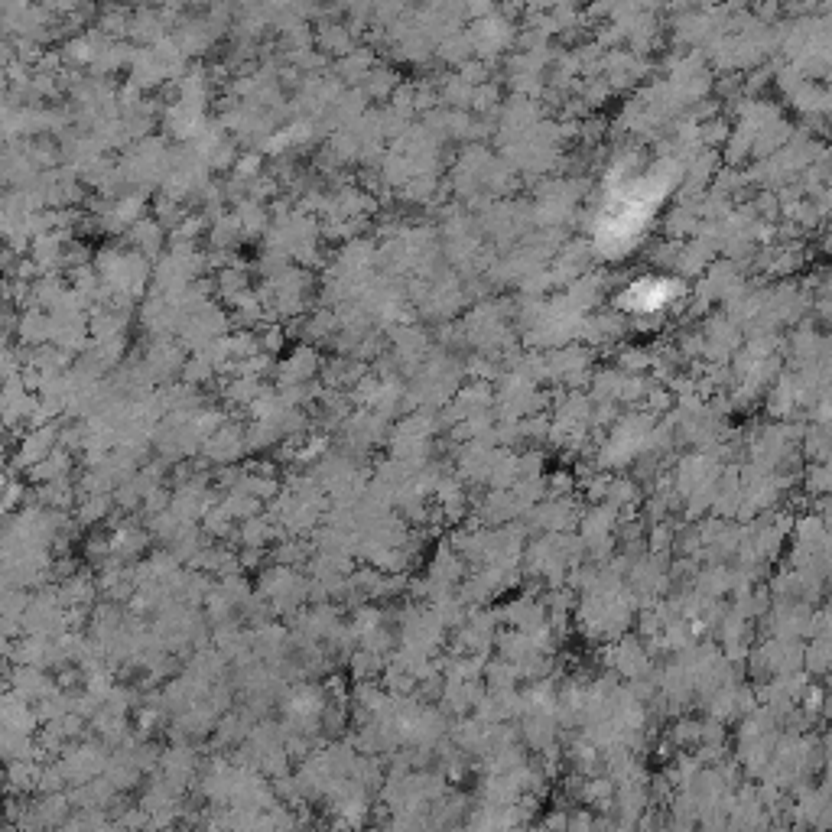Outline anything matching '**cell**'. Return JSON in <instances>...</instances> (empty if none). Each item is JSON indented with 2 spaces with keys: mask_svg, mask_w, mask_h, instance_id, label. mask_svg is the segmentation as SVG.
Listing matches in <instances>:
<instances>
[{
  "mask_svg": "<svg viewBox=\"0 0 832 832\" xmlns=\"http://www.w3.org/2000/svg\"><path fill=\"white\" fill-rule=\"evenodd\" d=\"M670 280H660V277H644V280H634L631 283V293H628V303L634 312H657L667 306L670 299Z\"/></svg>",
  "mask_w": 832,
  "mask_h": 832,
  "instance_id": "6da1fadb",
  "label": "cell"
}]
</instances>
